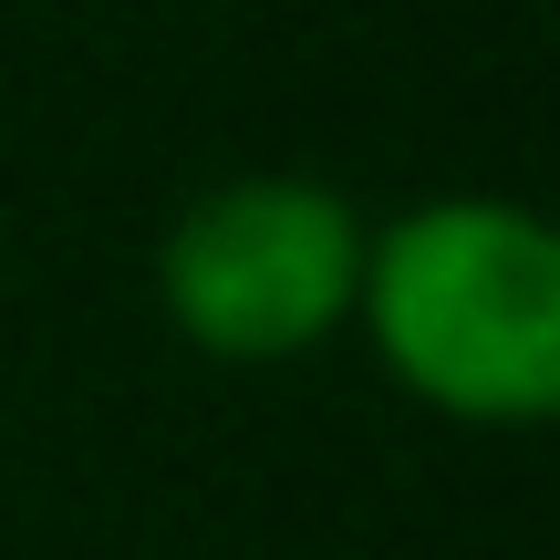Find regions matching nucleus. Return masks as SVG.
I'll list each match as a JSON object with an SVG mask.
<instances>
[{"label": "nucleus", "mask_w": 560, "mask_h": 560, "mask_svg": "<svg viewBox=\"0 0 560 560\" xmlns=\"http://www.w3.org/2000/svg\"><path fill=\"white\" fill-rule=\"evenodd\" d=\"M363 280V219L342 187L260 166L219 177L166 219L156 240V301L198 353L219 363H291L353 322Z\"/></svg>", "instance_id": "obj_2"}, {"label": "nucleus", "mask_w": 560, "mask_h": 560, "mask_svg": "<svg viewBox=\"0 0 560 560\" xmlns=\"http://www.w3.org/2000/svg\"><path fill=\"white\" fill-rule=\"evenodd\" d=\"M353 322L384 374L457 425H540L560 405V240L520 198H425L363 229Z\"/></svg>", "instance_id": "obj_1"}]
</instances>
